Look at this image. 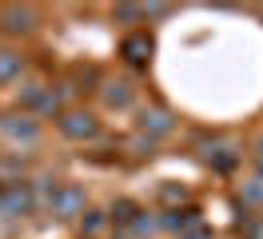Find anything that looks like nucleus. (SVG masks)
<instances>
[{"label":"nucleus","mask_w":263,"mask_h":239,"mask_svg":"<svg viewBox=\"0 0 263 239\" xmlns=\"http://www.w3.org/2000/svg\"><path fill=\"white\" fill-rule=\"evenodd\" d=\"M116 16H120V20H140V16H144V8H136V4H120V8H116Z\"/></svg>","instance_id":"ddd939ff"},{"label":"nucleus","mask_w":263,"mask_h":239,"mask_svg":"<svg viewBox=\"0 0 263 239\" xmlns=\"http://www.w3.org/2000/svg\"><path fill=\"white\" fill-rule=\"evenodd\" d=\"M4 28L8 32H28L32 28V12H28V8H4Z\"/></svg>","instance_id":"9d476101"},{"label":"nucleus","mask_w":263,"mask_h":239,"mask_svg":"<svg viewBox=\"0 0 263 239\" xmlns=\"http://www.w3.org/2000/svg\"><path fill=\"white\" fill-rule=\"evenodd\" d=\"M20 72H24V56L8 52V48H0V80H16Z\"/></svg>","instance_id":"1a4fd4ad"},{"label":"nucleus","mask_w":263,"mask_h":239,"mask_svg":"<svg viewBox=\"0 0 263 239\" xmlns=\"http://www.w3.org/2000/svg\"><path fill=\"white\" fill-rule=\"evenodd\" d=\"M239 199H243V204H263V179H251V183H243V188H239Z\"/></svg>","instance_id":"f8f14e48"},{"label":"nucleus","mask_w":263,"mask_h":239,"mask_svg":"<svg viewBox=\"0 0 263 239\" xmlns=\"http://www.w3.org/2000/svg\"><path fill=\"white\" fill-rule=\"evenodd\" d=\"M48 211L52 215H80L84 211V191L80 188H72V183H64V188H52L48 195Z\"/></svg>","instance_id":"f03ea898"},{"label":"nucleus","mask_w":263,"mask_h":239,"mask_svg":"<svg viewBox=\"0 0 263 239\" xmlns=\"http://www.w3.org/2000/svg\"><path fill=\"white\" fill-rule=\"evenodd\" d=\"M180 239H212V235H208V231H203V227L196 223V227H187V231H183Z\"/></svg>","instance_id":"2eb2a0df"},{"label":"nucleus","mask_w":263,"mask_h":239,"mask_svg":"<svg viewBox=\"0 0 263 239\" xmlns=\"http://www.w3.org/2000/svg\"><path fill=\"white\" fill-rule=\"evenodd\" d=\"M199 159H203L208 168H215V172H231L235 159H239V152H235V143H228V140H203L199 143Z\"/></svg>","instance_id":"f257e3e1"},{"label":"nucleus","mask_w":263,"mask_h":239,"mask_svg":"<svg viewBox=\"0 0 263 239\" xmlns=\"http://www.w3.org/2000/svg\"><path fill=\"white\" fill-rule=\"evenodd\" d=\"M144 132H148V143L167 136V132H172V116H167V112H148V116H144Z\"/></svg>","instance_id":"0eeeda50"},{"label":"nucleus","mask_w":263,"mask_h":239,"mask_svg":"<svg viewBox=\"0 0 263 239\" xmlns=\"http://www.w3.org/2000/svg\"><path fill=\"white\" fill-rule=\"evenodd\" d=\"M259 168H263V143H259Z\"/></svg>","instance_id":"dca6fc26"},{"label":"nucleus","mask_w":263,"mask_h":239,"mask_svg":"<svg viewBox=\"0 0 263 239\" xmlns=\"http://www.w3.org/2000/svg\"><path fill=\"white\" fill-rule=\"evenodd\" d=\"M20 104L28 112H40V116H52L56 112V96L48 92V88H40V84H32V88H24L20 92Z\"/></svg>","instance_id":"39448f33"},{"label":"nucleus","mask_w":263,"mask_h":239,"mask_svg":"<svg viewBox=\"0 0 263 239\" xmlns=\"http://www.w3.org/2000/svg\"><path fill=\"white\" fill-rule=\"evenodd\" d=\"M36 204V195L24 183H12V188L0 191V215H28Z\"/></svg>","instance_id":"7ed1b4c3"},{"label":"nucleus","mask_w":263,"mask_h":239,"mask_svg":"<svg viewBox=\"0 0 263 239\" xmlns=\"http://www.w3.org/2000/svg\"><path fill=\"white\" fill-rule=\"evenodd\" d=\"M104 100H108V108H128V104H132V88H128V84H108Z\"/></svg>","instance_id":"9b49d317"},{"label":"nucleus","mask_w":263,"mask_h":239,"mask_svg":"<svg viewBox=\"0 0 263 239\" xmlns=\"http://www.w3.org/2000/svg\"><path fill=\"white\" fill-rule=\"evenodd\" d=\"M100 227H104V215H100V211H92V215L84 219V231H88V235H96Z\"/></svg>","instance_id":"4468645a"},{"label":"nucleus","mask_w":263,"mask_h":239,"mask_svg":"<svg viewBox=\"0 0 263 239\" xmlns=\"http://www.w3.org/2000/svg\"><path fill=\"white\" fill-rule=\"evenodd\" d=\"M124 56H128L132 64H144L152 56V40L148 36H128V40H124Z\"/></svg>","instance_id":"6e6552de"},{"label":"nucleus","mask_w":263,"mask_h":239,"mask_svg":"<svg viewBox=\"0 0 263 239\" xmlns=\"http://www.w3.org/2000/svg\"><path fill=\"white\" fill-rule=\"evenodd\" d=\"M0 127H4L8 140H16V143H36L40 140V127H36L32 120H24V116H8Z\"/></svg>","instance_id":"423d86ee"},{"label":"nucleus","mask_w":263,"mask_h":239,"mask_svg":"<svg viewBox=\"0 0 263 239\" xmlns=\"http://www.w3.org/2000/svg\"><path fill=\"white\" fill-rule=\"evenodd\" d=\"M60 132H64L68 140H92L96 136V120L88 112H68L64 120H60Z\"/></svg>","instance_id":"20e7f679"}]
</instances>
